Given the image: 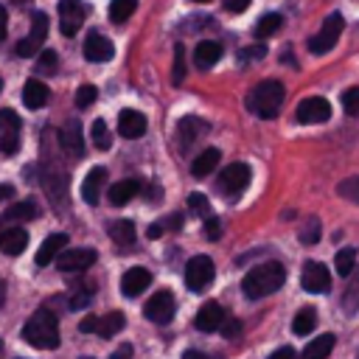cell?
Wrapping results in <instances>:
<instances>
[{
	"instance_id": "obj_1",
	"label": "cell",
	"mask_w": 359,
	"mask_h": 359,
	"mask_svg": "<svg viewBox=\"0 0 359 359\" xmlns=\"http://www.w3.org/2000/svg\"><path fill=\"white\" fill-rule=\"evenodd\" d=\"M286 280V269L280 261H266V264H258L255 269H250L241 280V289L250 300H258V297H266L272 292H278Z\"/></svg>"
},
{
	"instance_id": "obj_2",
	"label": "cell",
	"mask_w": 359,
	"mask_h": 359,
	"mask_svg": "<svg viewBox=\"0 0 359 359\" xmlns=\"http://www.w3.org/2000/svg\"><path fill=\"white\" fill-rule=\"evenodd\" d=\"M22 339L34 348H56L59 345V323H56V314L48 311V309H36L25 325H22Z\"/></svg>"
},
{
	"instance_id": "obj_3",
	"label": "cell",
	"mask_w": 359,
	"mask_h": 359,
	"mask_svg": "<svg viewBox=\"0 0 359 359\" xmlns=\"http://www.w3.org/2000/svg\"><path fill=\"white\" fill-rule=\"evenodd\" d=\"M280 104H283V84L275 81V79H266L261 84H255L247 95V109L264 121H272L278 112H280Z\"/></svg>"
},
{
	"instance_id": "obj_4",
	"label": "cell",
	"mask_w": 359,
	"mask_h": 359,
	"mask_svg": "<svg viewBox=\"0 0 359 359\" xmlns=\"http://www.w3.org/2000/svg\"><path fill=\"white\" fill-rule=\"evenodd\" d=\"M339 34H342V14H331V17H325V22H323V28L309 39V50L311 53H325V50H331L334 45H337V39H339Z\"/></svg>"
},
{
	"instance_id": "obj_5",
	"label": "cell",
	"mask_w": 359,
	"mask_h": 359,
	"mask_svg": "<svg viewBox=\"0 0 359 359\" xmlns=\"http://www.w3.org/2000/svg\"><path fill=\"white\" fill-rule=\"evenodd\" d=\"M45 36H48V17H45L42 11H34V17H31V31H28V36H22V39L17 42V53H20V56H34V53H39L42 45H45Z\"/></svg>"
},
{
	"instance_id": "obj_6",
	"label": "cell",
	"mask_w": 359,
	"mask_h": 359,
	"mask_svg": "<svg viewBox=\"0 0 359 359\" xmlns=\"http://www.w3.org/2000/svg\"><path fill=\"white\" fill-rule=\"evenodd\" d=\"M213 280V261L208 255H194L185 266V286L191 292H205Z\"/></svg>"
},
{
	"instance_id": "obj_7",
	"label": "cell",
	"mask_w": 359,
	"mask_h": 359,
	"mask_svg": "<svg viewBox=\"0 0 359 359\" xmlns=\"http://www.w3.org/2000/svg\"><path fill=\"white\" fill-rule=\"evenodd\" d=\"M250 185V165L247 163H230L219 174V191L224 196H238Z\"/></svg>"
},
{
	"instance_id": "obj_8",
	"label": "cell",
	"mask_w": 359,
	"mask_h": 359,
	"mask_svg": "<svg viewBox=\"0 0 359 359\" xmlns=\"http://www.w3.org/2000/svg\"><path fill=\"white\" fill-rule=\"evenodd\" d=\"M174 311H177V303H174V294H171L168 289L154 292V294L146 300V309H143V314H146L151 323H157V325L168 323V320L174 317Z\"/></svg>"
},
{
	"instance_id": "obj_9",
	"label": "cell",
	"mask_w": 359,
	"mask_h": 359,
	"mask_svg": "<svg viewBox=\"0 0 359 359\" xmlns=\"http://www.w3.org/2000/svg\"><path fill=\"white\" fill-rule=\"evenodd\" d=\"M300 286L311 294H320V292H328L331 286V275L325 269V264L320 261H306L303 269H300Z\"/></svg>"
},
{
	"instance_id": "obj_10",
	"label": "cell",
	"mask_w": 359,
	"mask_h": 359,
	"mask_svg": "<svg viewBox=\"0 0 359 359\" xmlns=\"http://www.w3.org/2000/svg\"><path fill=\"white\" fill-rule=\"evenodd\" d=\"M95 250L90 247H79V250H62L59 258H56V269L62 272H81V269H90L95 264Z\"/></svg>"
},
{
	"instance_id": "obj_11",
	"label": "cell",
	"mask_w": 359,
	"mask_h": 359,
	"mask_svg": "<svg viewBox=\"0 0 359 359\" xmlns=\"http://www.w3.org/2000/svg\"><path fill=\"white\" fill-rule=\"evenodd\" d=\"M294 118H297L300 123H323V121L331 118V104H328L325 98H320V95L303 98V101L297 104Z\"/></svg>"
},
{
	"instance_id": "obj_12",
	"label": "cell",
	"mask_w": 359,
	"mask_h": 359,
	"mask_svg": "<svg viewBox=\"0 0 359 359\" xmlns=\"http://www.w3.org/2000/svg\"><path fill=\"white\" fill-rule=\"evenodd\" d=\"M87 8L81 6V0H59V28L65 36H73L79 31V25L84 22Z\"/></svg>"
},
{
	"instance_id": "obj_13",
	"label": "cell",
	"mask_w": 359,
	"mask_h": 359,
	"mask_svg": "<svg viewBox=\"0 0 359 359\" xmlns=\"http://www.w3.org/2000/svg\"><path fill=\"white\" fill-rule=\"evenodd\" d=\"M112 53H115V48L109 42V36H104L101 31H90L87 34V39H84V56L90 62H107V59H112Z\"/></svg>"
},
{
	"instance_id": "obj_14",
	"label": "cell",
	"mask_w": 359,
	"mask_h": 359,
	"mask_svg": "<svg viewBox=\"0 0 359 359\" xmlns=\"http://www.w3.org/2000/svg\"><path fill=\"white\" fill-rule=\"evenodd\" d=\"M149 283H151V272H149L146 266H132V269H126L123 278H121V292H123L126 297H137L140 292H146Z\"/></svg>"
},
{
	"instance_id": "obj_15",
	"label": "cell",
	"mask_w": 359,
	"mask_h": 359,
	"mask_svg": "<svg viewBox=\"0 0 359 359\" xmlns=\"http://www.w3.org/2000/svg\"><path fill=\"white\" fill-rule=\"evenodd\" d=\"M59 143H62V149H65L70 157H81V154H84V140H81V126H79V121H67V123L59 129Z\"/></svg>"
},
{
	"instance_id": "obj_16",
	"label": "cell",
	"mask_w": 359,
	"mask_h": 359,
	"mask_svg": "<svg viewBox=\"0 0 359 359\" xmlns=\"http://www.w3.org/2000/svg\"><path fill=\"white\" fill-rule=\"evenodd\" d=\"M196 328L199 331H205V334H210V331H219L222 328V323H224V309L219 306V303H205L199 311H196Z\"/></svg>"
},
{
	"instance_id": "obj_17",
	"label": "cell",
	"mask_w": 359,
	"mask_h": 359,
	"mask_svg": "<svg viewBox=\"0 0 359 359\" xmlns=\"http://www.w3.org/2000/svg\"><path fill=\"white\" fill-rule=\"evenodd\" d=\"M104 180H107V171H104L101 165H95V168H90V171H87L84 182H81V199H84L87 205H98V199H101V188H104Z\"/></svg>"
},
{
	"instance_id": "obj_18",
	"label": "cell",
	"mask_w": 359,
	"mask_h": 359,
	"mask_svg": "<svg viewBox=\"0 0 359 359\" xmlns=\"http://www.w3.org/2000/svg\"><path fill=\"white\" fill-rule=\"evenodd\" d=\"M219 59H222V42H216V39H202L194 48V65L202 67V70L213 67Z\"/></svg>"
},
{
	"instance_id": "obj_19",
	"label": "cell",
	"mask_w": 359,
	"mask_h": 359,
	"mask_svg": "<svg viewBox=\"0 0 359 359\" xmlns=\"http://www.w3.org/2000/svg\"><path fill=\"white\" fill-rule=\"evenodd\" d=\"M118 132L129 140H137L146 132V118L137 109H123L121 118H118Z\"/></svg>"
},
{
	"instance_id": "obj_20",
	"label": "cell",
	"mask_w": 359,
	"mask_h": 359,
	"mask_svg": "<svg viewBox=\"0 0 359 359\" xmlns=\"http://www.w3.org/2000/svg\"><path fill=\"white\" fill-rule=\"evenodd\" d=\"M67 247V236L65 233H53V236H48L45 241H42V247L36 250V266H48L50 261H56L59 258V252Z\"/></svg>"
},
{
	"instance_id": "obj_21",
	"label": "cell",
	"mask_w": 359,
	"mask_h": 359,
	"mask_svg": "<svg viewBox=\"0 0 359 359\" xmlns=\"http://www.w3.org/2000/svg\"><path fill=\"white\" fill-rule=\"evenodd\" d=\"M28 247V233L22 227H6L0 233V252L3 255H20Z\"/></svg>"
},
{
	"instance_id": "obj_22",
	"label": "cell",
	"mask_w": 359,
	"mask_h": 359,
	"mask_svg": "<svg viewBox=\"0 0 359 359\" xmlns=\"http://www.w3.org/2000/svg\"><path fill=\"white\" fill-rule=\"evenodd\" d=\"M48 87L42 84V81H36V79H28L25 84H22V104L28 107V109H39V107H45L48 104Z\"/></svg>"
},
{
	"instance_id": "obj_23",
	"label": "cell",
	"mask_w": 359,
	"mask_h": 359,
	"mask_svg": "<svg viewBox=\"0 0 359 359\" xmlns=\"http://www.w3.org/2000/svg\"><path fill=\"white\" fill-rule=\"evenodd\" d=\"M140 194V182L137 180H121V182H115L112 188H109V202L115 205V208H121V205H126V202H132L135 196Z\"/></svg>"
},
{
	"instance_id": "obj_24",
	"label": "cell",
	"mask_w": 359,
	"mask_h": 359,
	"mask_svg": "<svg viewBox=\"0 0 359 359\" xmlns=\"http://www.w3.org/2000/svg\"><path fill=\"white\" fill-rule=\"evenodd\" d=\"M36 216H39V208H36L34 199L11 202V205L6 208V213H3L6 222H31V219H36Z\"/></svg>"
},
{
	"instance_id": "obj_25",
	"label": "cell",
	"mask_w": 359,
	"mask_h": 359,
	"mask_svg": "<svg viewBox=\"0 0 359 359\" xmlns=\"http://www.w3.org/2000/svg\"><path fill=\"white\" fill-rule=\"evenodd\" d=\"M219 149H205L202 154H196L194 160H191V174L194 177H208V174H213V168L219 165Z\"/></svg>"
},
{
	"instance_id": "obj_26",
	"label": "cell",
	"mask_w": 359,
	"mask_h": 359,
	"mask_svg": "<svg viewBox=\"0 0 359 359\" xmlns=\"http://www.w3.org/2000/svg\"><path fill=\"white\" fill-rule=\"evenodd\" d=\"M334 334H320L317 339H311L306 348H303V359H325L334 348Z\"/></svg>"
},
{
	"instance_id": "obj_27",
	"label": "cell",
	"mask_w": 359,
	"mask_h": 359,
	"mask_svg": "<svg viewBox=\"0 0 359 359\" xmlns=\"http://www.w3.org/2000/svg\"><path fill=\"white\" fill-rule=\"evenodd\" d=\"M109 238H112L118 247H129V244L135 241V224L126 222V219L109 222Z\"/></svg>"
},
{
	"instance_id": "obj_28",
	"label": "cell",
	"mask_w": 359,
	"mask_h": 359,
	"mask_svg": "<svg viewBox=\"0 0 359 359\" xmlns=\"http://www.w3.org/2000/svg\"><path fill=\"white\" fill-rule=\"evenodd\" d=\"M314 325H317V311H314L311 306L300 309V311L294 314V320H292V331H294L297 337H303V334H311V331H314Z\"/></svg>"
},
{
	"instance_id": "obj_29",
	"label": "cell",
	"mask_w": 359,
	"mask_h": 359,
	"mask_svg": "<svg viewBox=\"0 0 359 359\" xmlns=\"http://www.w3.org/2000/svg\"><path fill=\"white\" fill-rule=\"evenodd\" d=\"M202 132H205V123H202L199 118H182V121H180V140H182V149H185L188 143H194L196 137H202Z\"/></svg>"
},
{
	"instance_id": "obj_30",
	"label": "cell",
	"mask_w": 359,
	"mask_h": 359,
	"mask_svg": "<svg viewBox=\"0 0 359 359\" xmlns=\"http://www.w3.org/2000/svg\"><path fill=\"white\" fill-rule=\"evenodd\" d=\"M123 325H126V317L121 311H109V314L98 317V334L101 337H115Z\"/></svg>"
},
{
	"instance_id": "obj_31",
	"label": "cell",
	"mask_w": 359,
	"mask_h": 359,
	"mask_svg": "<svg viewBox=\"0 0 359 359\" xmlns=\"http://www.w3.org/2000/svg\"><path fill=\"white\" fill-rule=\"evenodd\" d=\"M351 280H348V289H345V297H342V306H345V311H356L359 309V269H353L351 275H348Z\"/></svg>"
},
{
	"instance_id": "obj_32",
	"label": "cell",
	"mask_w": 359,
	"mask_h": 359,
	"mask_svg": "<svg viewBox=\"0 0 359 359\" xmlns=\"http://www.w3.org/2000/svg\"><path fill=\"white\" fill-rule=\"evenodd\" d=\"M135 8H137V0H112L109 3V20L112 22H123V20H129L135 14Z\"/></svg>"
},
{
	"instance_id": "obj_33",
	"label": "cell",
	"mask_w": 359,
	"mask_h": 359,
	"mask_svg": "<svg viewBox=\"0 0 359 359\" xmlns=\"http://www.w3.org/2000/svg\"><path fill=\"white\" fill-rule=\"evenodd\" d=\"M280 25H283V17H280V14H264V17L258 20V25H255V36H258V39H266V36H272Z\"/></svg>"
},
{
	"instance_id": "obj_34",
	"label": "cell",
	"mask_w": 359,
	"mask_h": 359,
	"mask_svg": "<svg viewBox=\"0 0 359 359\" xmlns=\"http://www.w3.org/2000/svg\"><path fill=\"white\" fill-rule=\"evenodd\" d=\"M334 264H337V272H339L342 278H348V275L356 269V250H353V247L339 250L337 258H334Z\"/></svg>"
},
{
	"instance_id": "obj_35",
	"label": "cell",
	"mask_w": 359,
	"mask_h": 359,
	"mask_svg": "<svg viewBox=\"0 0 359 359\" xmlns=\"http://www.w3.org/2000/svg\"><path fill=\"white\" fill-rule=\"evenodd\" d=\"M93 143H95V149H101V151L112 146L109 126H107V121H101V118H95V121H93Z\"/></svg>"
},
{
	"instance_id": "obj_36",
	"label": "cell",
	"mask_w": 359,
	"mask_h": 359,
	"mask_svg": "<svg viewBox=\"0 0 359 359\" xmlns=\"http://www.w3.org/2000/svg\"><path fill=\"white\" fill-rule=\"evenodd\" d=\"M185 73H188V65H185V45H174V84H182L185 81Z\"/></svg>"
},
{
	"instance_id": "obj_37",
	"label": "cell",
	"mask_w": 359,
	"mask_h": 359,
	"mask_svg": "<svg viewBox=\"0 0 359 359\" xmlns=\"http://www.w3.org/2000/svg\"><path fill=\"white\" fill-rule=\"evenodd\" d=\"M337 194H339L342 199H348V202H353V205H359V177H351V180H342V182L337 185Z\"/></svg>"
},
{
	"instance_id": "obj_38",
	"label": "cell",
	"mask_w": 359,
	"mask_h": 359,
	"mask_svg": "<svg viewBox=\"0 0 359 359\" xmlns=\"http://www.w3.org/2000/svg\"><path fill=\"white\" fill-rule=\"evenodd\" d=\"M56 65H59V56H56V50H39V56H36V70L39 73H56Z\"/></svg>"
},
{
	"instance_id": "obj_39",
	"label": "cell",
	"mask_w": 359,
	"mask_h": 359,
	"mask_svg": "<svg viewBox=\"0 0 359 359\" xmlns=\"http://www.w3.org/2000/svg\"><path fill=\"white\" fill-rule=\"evenodd\" d=\"M90 300H93V283H87V286H81V289H76L73 294H70V309H84V306H90Z\"/></svg>"
},
{
	"instance_id": "obj_40",
	"label": "cell",
	"mask_w": 359,
	"mask_h": 359,
	"mask_svg": "<svg viewBox=\"0 0 359 359\" xmlns=\"http://www.w3.org/2000/svg\"><path fill=\"white\" fill-rule=\"evenodd\" d=\"M22 121L14 109H0V132H20Z\"/></svg>"
},
{
	"instance_id": "obj_41",
	"label": "cell",
	"mask_w": 359,
	"mask_h": 359,
	"mask_svg": "<svg viewBox=\"0 0 359 359\" xmlns=\"http://www.w3.org/2000/svg\"><path fill=\"white\" fill-rule=\"evenodd\" d=\"M188 208H191V213L205 216V219H208V213H210V205H208V196H205V194H191V196H188Z\"/></svg>"
},
{
	"instance_id": "obj_42",
	"label": "cell",
	"mask_w": 359,
	"mask_h": 359,
	"mask_svg": "<svg viewBox=\"0 0 359 359\" xmlns=\"http://www.w3.org/2000/svg\"><path fill=\"white\" fill-rule=\"evenodd\" d=\"M342 107H345L348 115L359 118V87H351V90L342 95Z\"/></svg>"
},
{
	"instance_id": "obj_43",
	"label": "cell",
	"mask_w": 359,
	"mask_h": 359,
	"mask_svg": "<svg viewBox=\"0 0 359 359\" xmlns=\"http://www.w3.org/2000/svg\"><path fill=\"white\" fill-rule=\"evenodd\" d=\"M95 95H98V90H95L93 84H81V87L76 90V107H90V104L95 101Z\"/></svg>"
},
{
	"instance_id": "obj_44",
	"label": "cell",
	"mask_w": 359,
	"mask_h": 359,
	"mask_svg": "<svg viewBox=\"0 0 359 359\" xmlns=\"http://www.w3.org/2000/svg\"><path fill=\"white\" fill-rule=\"evenodd\" d=\"M300 241L303 244H317L320 241V222L317 219H309V224L300 230Z\"/></svg>"
},
{
	"instance_id": "obj_45",
	"label": "cell",
	"mask_w": 359,
	"mask_h": 359,
	"mask_svg": "<svg viewBox=\"0 0 359 359\" xmlns=\"http://www.w3.org/2000/svg\"><path fill=\"white\" fill-rule=\"evenodd\" d=\"M20 149V135L17 132H3L0 135V151L3 154H14Z\"/></svg>"
},
{
	"instance_id": "obj_46",
	"label": "cell",
	"mask_w": 359,
	"mask_h": 359,
	"mask_svg": "<svg viewBox=\"0 0 359 359\" xmlns=\"http://www.w3.org/2000/svg\"><path fill=\"white\" fill-rule=\"evenodd\" d=\"M264 56H266V48H264V45H252V48H244V50L238 53L241 62H252V59H264Z\"/></svg>"
},
{
	"instance_id": "obj_47",
	"label": "cell",
	"mask_w": 359,
	"mask_h": 359,
	"mask_svg": "<svg viewBox=\"0 0 359 359\" xmlns=\"http://www.w3.org/2000/svg\"><path fill=\"white\" fill-rule=\"evenodd\" d=\"M205 236H208L210 241L222 236V222H219L216 216H208V219H205Z\"/></svg>"
},
{
	"instance_id": "obj_48",
	"label": "cell",
	"mask_w": 359,
	"mask_h": 359,
	"mask_svg": "<svg viewBox=\"0 0 359 359\" xmlns=\"http://www.w3.org/2000/svg\"><path fill=\"white\" fill-rule=\"evenodd\" d=\"M224 337H236L238 331H241V323L236 320V317H224V323H222V328H219Z\"/></svg>"
},
{
	"instance_id": "obj_49",
	"label": "cell",
	"mask_w": 359,
	"mask_h": 359,
	"mask_svg": "<svg viewBox=\"0 0 359 359\" xmlns=\"http://www.w3.org/2000/svg\"><path fill=\"white\" fill-rule=\"evenodd\" d=\"M79 328H81L84 334H98V317H84Z\"/></svg>"
},
{
	"instance_id": "obj_50",
	"label": "cell",
	"mask_w": 359,
	"mask_h": 359,
	"mask_svg": "<svg viewBox=\"0 0 359 359\" xmlns=\"http://www.w3.org/2000/svg\"><path fill=\"white\" fill-rule=\"evenodd\" d=\"M247 6H250V0H224V8L233 11V14H241Z\"/></svg>"
},
{
	"instance_id": "obj_51",
	"label": "cell",
	"mask_w": 359,
	"mask_h": 359,
	"mask_svg": "<svg viewBox=\"0 0 359 359\" xmlns=\"http://www.w3.org/2000/svg\"><path fill=\"white\" fill-rule=\"evenodd\" d=\"M269 359H297V353H294V348H289V345H283V348H278Z\"/></svg>"
},
{
	"instance_id": "obj_52",
	"label": "cell",
	"mask_w": 359,
	"mask_h": 359,
	"mask_svg": "<svg viewBox=\"0 0 359 359\" xmlns=\"http://www.w3.org/2000/svg\"><path fill=\"white\" fill-rule=\"evenodd\" d=\"M109 359H132V345H118V351Z\"/></svg>"
},
{
	"instance_id": "obj_53",
	"label": "cell",
	"mask_w": 359,
	"mask_h": 359,
	"mask_svg": "<svg viewBox=\"0 0 359 359\" xmlns=\"http://www.w3.org/2000/svg\"><path fill=\"white\" fill-rule=\"evenodd\" d=\"M163 230H165V222H154V224L149 227V238H160Z\"/></svg>"
},
{
	"instance_id": "obj_54",
	"label": "cell",
	"mask_w": 359,
	"mask_h": 359,
	"mask_svg": "<svg viewBox=\"0 0 359 359\" xmlns=\"http://www.w3.org/2000/svg\"><path fill=\"white\" fill-rule=\"evenodd\" d=\"M11 196H14V185H8V182L0 185V202H8Z\"/></svg>"
},
{
	"instance_id": "obj_55",
	"label": "cell",
	"mask_w": 359,
	"mask_h": 359,
	"mask_svg": "<svg viewBox=\"0 0 359 359\" xmlns=\"http://www.w3.org/2000/svg\"><path fill=\"white\" fill-rule=\"evenodd\" d=\"M6 31H8V17H6V8L0 6V39H6Z\"/></svg>"
},
{
	"instance_id": "obj_56",
	"label": "cell",
	"mask_w": 359,
	"mask_h": 359,
	"mask_svg": "<svg viewBox=\"0 0 359 359\" xmlns=\"http://www.w3.org/2000/svg\"><path fill=\"white\" fill-rule=\"evenodd\" d=\"M182 359H210V356H205L202 351H185V353H182Z\"/></svg>"
},
{
	"instance_id": "obj_57",
	"label": "cell",
	"mask_w": 359,
	"mask_h": 359,
	"mask_svg": "<svg viewBox=\"0 0 359 359\" xmlns=\"http://www.w3.org/2000/svg\"><path fill=\"white\" fill-rule=\"evenodd\" d=\"M3 303H6V280L0 278V309H3Z\"/></svg>"
},
{
	"instance_id": "obj_58",
	"label": "cell",
	"mask_w": 359,
	"mask_h": 359,
	"mask_svg": "<svg viewBox=\"0 0 359 359\" xmlns=\"http://www.w3.org/2000/svg\"><path fill=\"white\" fill-rule=\"evenodd\" d=\"M194 3H208V0H194Z\"/></svg>"
},
{
	"instance_id": "obj_59",
	"label": "cell",
	"mask_w": 359,
	"mask_h": 359,
	"mask_svg": "<svg viewBox=\"0 0 359 359\" xmlns=\"http://www.w3.org/2000/svg\"><path fill=\"white\" fill-rule=\"evenodd\" d=\"M3 222H6V219H0V224H3ZM0 233H3V230H0Z\"/></svg>"
},
{
	"instance_id": "obj_60",
	"label": "cell",
	"mask_w": 359,
	"mask_h": 359,
	"mask_svg": "<svg viewBox=\"0 0 359 359\" xmlns=\"http://www.w3.org/2000/svg\"><path fill=\"white\" fill-rule=\"evenodd\" d=\"M0 353H3V342H0Z\"/></svg>"
},
{
	"instance_id": "obj_61",
	"label": "cell",
	"mask_w": 359,
	"mask_h": 359,
	"mask_svg": "<svg viewBox=\"0 0 359 359\" xmlns=\"http://www.w3.org/2000/svg\"><path fill=\"white\" fill-rule=\"evenodd\" d=\"M81 359H93V356H81Z\"/></svg>"
},
{
	"instance_id": "obj_62",
	"label": "cell",
	"mask_w": 359,
	"mask_h": 359,
	"mask_svg": "<svg viewBox=\"0 0 359 359\" xmlns=\"http://www.w3.org/2000/svg\"><path fill=\"white\" fill-rule=\"evenodd\" d=\"M0 90H3V79H0Z\"/></svg>"
},
{
	"instance_id": "obj_63",
	"label": "cell",
	"mask_w": 359,
	"mask_h": 359,
	"mask_svg": "<svg viewBox=\"0 0 359 359\" xmlns=\"http://www.w3.org/2000/svg\"><path fill=\"white\" fill-rule=\"evenodd\" d=\"M14 3H22V0H14Z\"/></svg>"
},
{
	"instance_id": "obj_64",
	"label": "cell",
	"mask_w": 359,
	"mask_h": 359,
	"mask_svg": "<svg viewBox=\"0 0 359 359\" xmlns=\"http://www.w3.org/2000/svg\"><path fill=\"white\" fill-rule=\"evenodd\" d=\"M210 359H213V356H210ZM216 359H219V356H216Z\"/></svg>"
}]
</instances>
